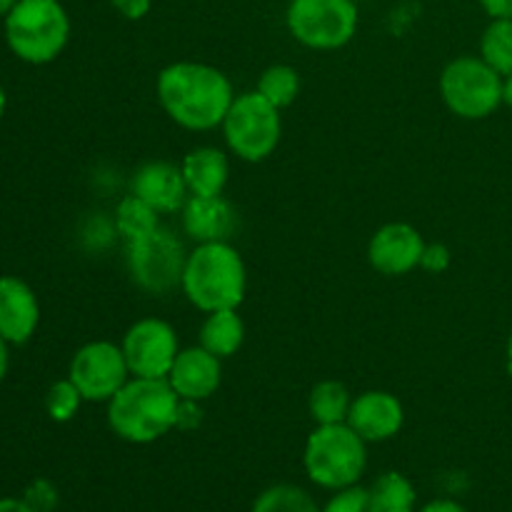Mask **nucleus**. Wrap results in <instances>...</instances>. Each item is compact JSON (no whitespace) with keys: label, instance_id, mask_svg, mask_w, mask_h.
Segmentation results:
<instances>
[{"label":"nucleus","instance_id":"nucleus-1","mask_svg":"<svg viewBox=\"0 0 512 512\" xmlns=\"http://www.w3.org/2000/svg\"><path fill=\"white\" fill-rule=\"evenodd\" d=\"M158 100L170 120L188 130L223 125L235 93L228 75L205 63H173L158 75Z\"/></svg>","mask_w":512,"mask_h":512},{"label":"nucleus","instance_id":"nucleus-2","mask_svg":"<svg viewBox=\"0 0 512 512\" xmlns=\"http://www.w3.org/2000/svg\"><path fill=\"white\" fill-rule=\"evenodd\" d=\"M183 400L165 378H130L108 400V425L120 440L148 445L180 423Z\"/></svg>","mask_w":512,"mask_h":512},{"label":"nucleus","instance_id":"nucleus-3","mask_svg":"<svg viewBox=\"0 0 512 512\" xmlns=\"http://www.w3.org/2000/svg\"><path fill=\"white\" fill-rule=\"evenodd\" d=\"M185 298L203 313L238 310L248 288V273L238 250L223 243H198L183 270Z\"/></svg>","mask_w":512,"mask_h":512},{"label":"nucleus","instance_id":"nucleus-4","mask_svg":"<svg viewBox=\"0 0 512 512\" xmlns=\"http://www.w3.org/2000/svg\"><path fill=\"white\" fill-rule=\"evenodd\" d=\"M68 38L70 18L58 0H18L5 15V43L23 63H53Z\"/></svg>","mask_w":512,"mask_h":512},{"label":"nucleus","instance_id":"nucleus-5","mask_svg":"<svg viewBox=\"0 0 512 512\" xmlns=\"http://www.w3.org/2000/svg\"><path fill=\"white\" fill-rule=\"evenodd\" d=\"M305 473L325 490L358 485L368 465L365 440L348 423L318 425L305 443Z\"/></svg>","mask_w":512,"mask_h":512},{"label":"nucleus","instance_id":"nucleus-6","mask_svg":"<svg viewBox=\"0 0 512 512\" xmlns=\"http://www.w3.org/2000/svg\"><path fill=\"white\" fill-rule=\"evenodd\" d=\"M440 95L458 118L483 120L503 103V75L495 73L483 58L463 55L445 65Z\"/></svg>","mask_w":512,"mask_h":512},{"label":"nucleus","instance_id":"nucleus-7","mask_svg":"<svg viewBox=\"0 0 512 512\" xmlns=\"http://www.w3.org/2000/svg\"><path fill=\"white\" fill-rule=\"evenodd\" d=\"M223 133L228 148L248 163H260L278 148L280 133V110L270 105L258 90L253 93L235 95L228 115L223 120Z\"/></svg>","mask_w":512,"mask_h":512},{"label":"nucleus","instance_id":"nucleus-8","mask_svg":"<svg viewBox=\"0 0 512 512\" xmlns=\"http://www.w3.org/2000/svg\"><path fill=\"white\" fill-rule=\"evenodd\" d=\"M285 20L305 48L338 50L358 33V5L355 0H290Z\"/></svg>","mask_w":512,"mask_h":512},{"label":"nucleus","instance_id":"nucleus-9","mask_svg":"<svg viewBox=\"0 0 512 512\" xmlns=\"http://www.w3.org/2000/svg\"><path fill=\"white\" fill-rule=\"evenodd\" d=\"M188 255L170 230L158 228L145 238L128 243V270L138 288L148 293H170L183 283Z\"/></svg>","mask_w":512,"mask_h":512},{"label":"nucleus","instance_id":"nucleus-10","mask_svg":"<svg viewBox=\"0 0 512 512\" xmlns=\"http://www.w3.org/2000/svg\"><path fill=\"white\" fill-rule=\"evenodd\" d=\"M68 378L88 403H108L130 380L123 348L108 340L83 345L70 360Z\"/></svg>","mask_w":512,"mask_h":512},{"label":"nucleus","instance_id":"nucleus-11","mask_svg":"<svg viewBox=\"0 0 512 512\" xmlns=\"http://www.w3.org/2000/svg\"><path fill=\"white\" fill-rule=\"evenodd\" d=\"M123 355L133 378H168L178 358V335L160 318H143L123 338Z\"/></svg>","mask_w":512,"mask_h":512},{"label":"nucleus","instance_id":"nucleus-12","mask_svg":"<svg viewBox=\"0 0 512 512\" xmlns=\"http://www.w3.org/2000/svg\"><path fill=\"white\" fill-rule=\"evenodd\" d=\"M425 240L413 225L388 223L373 235L368 245V258L378 273L405 275L415 270L423 258Z\"/></svg>","mask_w":512,"mask_h":512},{"label":"nucleus","instance_id":"nucleus-13","mask_svg":"<svg viewBox=\"0 0 512 512\" xmlns=\"http://www.w3.org/2000/svg\"><path fill=\"white\" fill-rule=\"evenodd\" d=\"M220 378H223L220 358L198 345V348L180 350L165 380L183 403H200L220 388Z\"/></svg>","mask_w":512,"mask_h":512},{"label":"nucleus","instance_id":"nucleus-14","mask_svg":"<svg viewBox=\"0 0 512 512\" xmlns=\"http://www.w3.org/2000/svg\"><path fill=\"white\" fill-rule=\"evenodd\" d=\"M403 420V405L385 390H368L353 398L348 415V425L365 443H383V440L395 438L403 428Z\"/></svg>","mask_w":512,"mask_h":512},{"label":"nucleus","instance_id":"nucleus-15","mask_svg":"<svg viewBox=\"0 0 512 512\" xmlns=\"http://www.w3.org/2000/svg\"><path fill=\"white\" fill-rule=\"evenodd\" d=\"M40 305L33 288L15 275L0 278V338L8 345H23L35 335Z\"/></svg>","mask_w":512,"mask_h":512},{"label":"nucleus","instance_id":"nucleus-16","mask_svg":"<svg viewBox=\"0 0 512 512\" xmlns=\"http://www.w3.org/2000/svg\"><path fill=\"white\" fill-rule=\"evenodd\" d=\"M130 185H133V195L145 200L160 215L175 213L190 198L183 170L165 160H150V163L140 165Z\"/></svg>","mask_w":512,"mask_h":512},{"label":"nucleus","instance_id":"nucleus-17","mask_svg":"<svg viewBox=\"0 0 512 512\" xmlns=\"http://www.w3.org/2000/svg\"><path fill=\"white\" fill-rule=\"evenodd\" d=\"M183 228L198 243H223L238 228V213L223 195H190L183 205Z\"/></svg>","mask_w":512,"mask_h":512},{"label":"nucleus","instance_id":"nucleus-18","mask_svg":"<svg viewBox=\"0 0 512 512\" xmlns=\"http://www.w3.org/2000/svg\"><path fill=\"white\" fill-rule=\"evenodd\" d=\"M185 185L190 195H223L228 185L230 163L228 155L218 148H198L188 153L180 163Z\"/></svg>","mask_w":512,"mask_h":512},{"label":"nucleus","instance_id":"nucleus-19","mask_svg":"<svg viewBox=\"0 0 512 512\" xmlns=\"http://www.w3.org/2000/svg\"><path fill=\"white\" fill-rule=\"evenodd\" d=\"M245 340V325L238 310H215L208 313L203 328H200V345L215 358H230L240 350Z\"/></svg>","mask_w":512,"mask_h":512},{"label":"nucleus","instance_id":"nucleus-20","mask_svg":"<svg viewBox=\"0 0 512 512\" xmlns=\"http://www.w3.org/2000/svg\"><path fill=\"white\" fill-rule=\"evenodd\" d=\"M350 405H353V398H350L348 388L338 380H323L313 388L308 400L310 415L318 425H338L348 423Z\"/></svg>","mask_w":512,"mask_h":512},{"label":"nucleus","instance_id":"nucleus-21","mask_svg":"<svg viewBox=\"0 0 512 512\" xmlns=\"http://www.w3.org/2000/svg\"><path fill=\"white\" fill-rule=\"evenodd\" d=\"M370 495H373L378 512H415V503H418L413 483L403 473H395V470L380 475L370 485Z\"/></svg>","mask_w":512,"mask_h":512},{"label":"nucleus","instance_id":"nucleus-22","mask_svg":"<svg viewBox=\"0 0 512 512\" xmlns=\"http://www.w3.org/2000/svg\"><path fill=\"white\" fill-rule=\"evenodd\" d=\"M158 210L150 208L145 200H140L138 195H125L120 200L118 210H115V223H118L120 235H123L128 243L133 240L145 238V235L155 233L160 228V220H158Z\"/></svg>","mask_w":512,"mask_h":512},{"label":"nucleus","instance_id":"nucleus-23","mask_svg":"<svg viewBox=\"0 0 512 512\" xmlns=\"http://www.w3.org/2000/svg\"><path fill=\"white\" fill-rule=\"evenodd\" d=\"M480 58L505 78L512 73V20L493 18L480 40Z\"/></svg>","mask_w":512,"mask_h":512},{"label":"nucleus","instance_id":"nucleus-24","mask_svg":"<svg viewBox=\"0 0 512 512\" xmlns=\"http://www.w3.org/2000/svg\"><path fill=\"white\" fill-rule=\"evenodd\" d=\"M258 93L278 110L295 103L300 93V75L290 65H270L258 80Z\"/></svg>","mask_w":512,"mask_h":512},{"label":"nucleus","instance_id":"nucleus-25","mask_svg":"<svg viewBox=\"0 0 512 512\" xmlns=\"http://www.w3.org/2000/svg\"><path fill=\"white\" fill-rule=\"evenodd\" d=\"M250 512H323L315 505V500L298 485L280 483L263 490L253 503Z\"/></svg>","mask_w":512,"mask_h":512},{"label":"nucleus","instance_id":"nucleus-26","mask_svg":"<svg viewBox=\"0 0 512 512\" xmlns=\"http://www.w3.org/2000/svg\"><path fill=\"white\" fill-rule=\"evenodd\" d=\"M80 403H83V395L75 388L73 380L65 378L58 380V383L50 385L48 395H45V408H48V415L58 423H68V420L75 418Z\"/></svg>","mask_w":512,"mask_h":512},{"label":"nucleus","instance_id":"nucleus-27","mask_svg":"<svg viewBox=\"0 0 512 512\" xmlns=\"http://www.w3.org/2000/svg\"><path fill=\"white\" fill-rule=\"evenodd\" d=\"M323 512H378V508H375L370 488L350 485V488L335 490V495L328 500Z\"/></svg>","mask_w":512,"mask_h":512},{"label":"nucleus","instance_id":"nucleus-28","mask_svg":"<svg viewBox=\"0 0 512 512\" xmlns=\"http://www.w3.org/2000/svg\"><path fill=\"white\" fill-rule=\"evenodd\" d=\"M25 503L35 512H53L58 505V493H55L53 483L48 480H35L28 490H25Z\"/></svg>","mask_w":512,"mask_h":512},{"label":"nucleus","instance_id":"nucleus-29","mask_svg":"<svg viewBox=\"0 0 512 512\" xmlns=\"http://www.w3.org/2000/svg\"><path fill=\"white\" fill-rule=\"evenodd\" d=\"M420 268H425L428 273H445L450 268V250L443 243L425 245L423 258H420Z\"/></svg>","mask_w":512,"mask_h":512},{"label":"nucleus","instance_id":"nucleus-30","mask_svg":"<svg viewBox=\"0 0 512 512\" xmlns=\"http://www.w3.org/2000/svg\"><path fill=\"white\" fill-rule=\"evenodd\" d=\"M115 10H118L123 18L128 20H140L150 13L153 8V0H110Z\"/></svg>","mask_w":512,"mask_h":512},{"label":"nucleus","instance_id":"nucleus-31","mask_svg":"<svg viewBox=\"0 0 512 512\" xmlns=\"http://www.w3.org/2000/svg\"><path fill=\"white\" fill-rule=\"evenodd\" d=\"M485 13L490 18H510L512 20V0H480Z\"/></svg>","mask_w":512,"mask_h":512},{"label":"nucleus","instance_id":"nucleus-32","mask_svg":"<svg viewBox=\"0 0 512 512\" xmlns=\"http://www.w3.org/2000/svg\"><path fill=\"white\" fill-rule=\"evenodd\" d=\"M420 512H468L460 503L455 500H433V503L423 505Z\"/></svg>","mask_w":512,"mask_h":512},{"label":"nucleus","instance_id":"nucleus-33","mask_svg":"<svg viewBox=\"0 0 512 512\" xmlns=\"http://www.w3.org/2000/svg\"><path fill=\"white\" fill-rule=\"evenodd\" d=\"M0 512H35L23 498H0Z\"/></svg>","mask_w":512,"mask_h":512},{"label":"nucleus","instance_id":"nucleus-34","mask_svg":"<svg viewBox=\"0 0 512 512\" xmlns=\"http://www.w3.org/2000/svg\"><path fill=\"white\" fill-rule=\"evenodd\" d=\"M5 373H8V343L0 338V383H3Z\"/></svg>","mask_w":512,"mask_h":512},{"label":"nucleus","instance_id":"nucleus-35","mask_svg":"<svg viewBox=\"0 0 512 512\" xmlns=\"http://www.w3.org/2000/svg\"><path fill=\"white\" fill-rule=\"evenodd\" d=\"M503 103L512 108V73L503 78Z\"/></svg>","mask_w":512,"mask_h":512},{"label":"nucleus","instance_id":"nucleus-36","mask_svg":"<svg viewBox=\"0 0 512 512\" xmlns=\"http://www.w3.org/2000/svg\"><path fill=\"white\" fill-rule=\"evenodd\" d=\"M15 3H18V0H0V18H5V15L15 8Z\"/></svg>","mask_w":512,"mask_h":512},{"label":"nucleus","instance_id":"nucleus-37","mask_svg":"<svg viewBox=\"0 0 512 512\" xmlns=\"http://www.w3.org/2000/svg\"><path fill=\"white\" fill-rule=\"evenodd\" d=\"M5 103H8V98H5V90H3V85H0V118H3V113H5Z\"/></svg>","mask_w":512,"mask_h":512},{"label":"nucleus","instance_id":"nucleus-38","mask_svg":"<svg viewBox=\"0 0 512 512\" xmlns=\"http://www.w3.org/2000/svg\"><path fill=\"white\" fill-rule=\"evenodd\" d=\"M508 373L512 375V330H510V338H508Z\"/></svg>","mask_w":512,"mask_h":512}]
</instances>
